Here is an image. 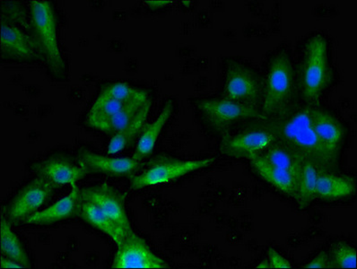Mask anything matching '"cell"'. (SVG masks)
Listing matches in <instances>:
<instances>
[{"instance_id": "cell-6", "label": "cell", "mask_w": 357, "mask_h": 269, "mask_svg": "<svg viewBox=\"0 0 357 269\" xmlns=\"http://www.w3.org/2000/svg\"><path fill=\"white\" fill-rule=\"evenodd\" d=\"M263 93L264 84L255 70L242 62L228 59L223 98L259 109L262 105Z\"/></svg>"}, {"instance_id": "cell-30", "label": "cell", "mask_w": 357, "mask_h": 269, "mask_svg": "<svg viewBox=\"0 0 357 269\" xmlns=\"http://www.w3.org/2000/svg\"><path fill=\"white\" fill-rule=\"evenodd\" d=\"M267 259L271 268L286 269L293 268L291 263L273 248L268 249Z\"/></svg>"}, {"instance_id": "cell-24", "label": "cell", "mask_w": 357, "mask_h": 269, "mask_svg": "<svg viewBox=\"0 0 357 269\" xmlns=\"http://www.w3.org/2000/svg\"><path fill=\"white\" fill-rule=\"evenodd\" d=\"M149 99V92L145 90V92L141 93L139 96L125 103L120 112L114 115V117L112 118L107 123L103 125L99 130L109 136L114 137L133 120L135 116Z\"/></svg>"}, {"instance_id": "cell-16", "label": "cell", "mask_w": 357, "mask_h": 269, "mask_svg": "<svg viewBox=\"0 0 357 269\" xmlns=\"http://www.w3.org/2000/svg\"><path fill=\"white\" fill-rule=\"evenodd\" d=\"M80 203V189L77 183L71 185V192L45 210L34 213L24 220V224L48 225L67 220L77 215Z\"/></svg>"}, {"instance_id": "cell-12", "label": "cell", "mask_w": 357, "mask_h": 269, "mask_svg": "<svg viewBox=\"0 0 357 269\" xmlns=\"http://www.w3.org/2000/svg\"><path fill=\"white\" fill-rule=\"evenodd\" d=\"M1 58L20 63L40 62L38 48L31 34L23 28L1 21L0 26Z\"/></svg>"}, {"instance_id": "cell-15", "label": "cell", "mask_w": 357, "mask_h": 269, "mask_svg": "<svg viewBox=\"0 0 357 269\" xmlns=\"http://www.w3.org/2000/svg\"><path fill=\"white\" fill-rule=\"evenodd\" d=\"M312 125L321 145L338 159L346 141L347 130L342 122L319 106H312Z\"/></svg>"}, {"instance_id": "cell-9", "label": "cell", "mask_w": 357, "mask_h": 269, "mask_svg": "<svg viewBox=\"0 0 357 269\" xmlns=\"http://www.w3.org/2000/svg\"><path fill=\"white\" fill-rule=\"evenodd\" d=\"M112 268H169L168 263L155 254L142 238L130 231L117 246Z\"/></svg>"}, {"instance_id": "cell-3", "label": "cell", "mask_w": 357, "mask_h": 269, "mask_svg": "<svg viewBox=\"0 0 357 269\" xmlns=\"http://www.w3.org/2000/svg\"><path fill=\"white\" fill-rule=\"evenodd\" d=\"M298 86L292 58L286 49L275 53L269 61L263 93L261 118L280 117L294 106Z\"/></svg>"}, {"instance_id": "cell-18", "label": "cell", "mask_w": 357, "mask_h": 269, "mask_svg": "<svg viewBox=\"0 0 357 269\" xmlns=\"http://www.w3.org/2000/svg\"><path fill=\"white\" fill-rule=\"evenodd\" d=\"M250 164L257 174L282 193L286 194L294 200L298 195V185L292 175L263 158L261 155L250 160Z\"/></svg>"}, {"instance_id": "cell-29", "label": "cell", "mask_w": 357, "mask_h": 269, "mask_svg": "<svg viewBox=\"0 0 357 269\" xmlns=\"http://www.w3.org/2000/svg\"><path fill=\"white\" fill-rule=\"evenodd\" d=\"M145 90L134 89L130 84L123 82L112 83L102 90L101 95L121 102H127L139 96Z\"/></svg>"}, {"instance_id": "cell-25", "label": "cell", "mask_w": 357, "mask_h": 269, "mask_svg": "<svg viewBox=\"0 0 357 269\" xmlns=\"http://www.w3.org/2000/svg\"><path fill=\"white\" fill-rule=\"evenodd\" d=\"M125 103L126 102L116 101V100L109 98V97L100 93L87 116V122H89V126L99 130L103 125L107 123L112 118L114 117V115L120 112Z\"/></svg>"}, {"instance_id": "cell-21", "label": "cell", "mask_w": 357, "mask_h": 269, "mask_svg": "<svg viewBox=\"0 0 357 269\" xmlns=\"http://www.w3.org/2000/svg\"><path fill=\"white\" fill-rule=\"evenodd\" d=\"M263 158L275 165V167L283 169L294 178L299 187L301 174H302L303 164L305 159L296 154L293 150L288 148L280 142H275L269 146L261 155Z\"/></svg>"}, {"instance_id": "cell-26", "label": "cell", "mask_w": 357, "mask_h": 269, "mask_svg": "<svg viewBox=\"0 0 357 269\" xmlns=\"http://www.w3.org/2000/svg\"><path fill=\"white\" fill-rule=\"evenodd\" d=\"M321 171L317 165L308 160L303 161L302 174H301L298 187V195L296 202L301 209L309 208L314 200L316 183L319 171Z\"/></svg>"}, {"instance_id": "cell-5", "label": "cell", "mask_w": 357, "mask_h": 269, "mask_svg": "<svg viewBox=\"0 0 357 269\" xmlns=\"http://www.w3.org/2000/svg\"><path fill=\"white\" fill-rule=\"evenodd\" d=\"M215 162L214 157L184 161L170 156H155L151 160L143 162L139 173L130 178V187L131 190H139L167 184L184 175L211 167Z\"/></svg>"}, {"instance_id": "cell-7", "label": "cell", "mask_w": 357, "mask_h": 269, "mask_svg": "<svg viewBox=\"0 0 357 269\" xmlns=\"http://www.w3.org/2000/svg\"><path fill=\"white\" fill-rule=\"evenodd\" d=\"M203 118L215 132H227L237 122L261 118L258 108L240 105L231 100L204 99L197 102Z\"/></svg>"}, {"instance_id": "cell-27", "label": "cell", "mask_w": 357, "mask_h": 269, "mask_svg": "<svg viewBox=\"0 0 357 269\" xmlns=\"http://www.w3.org/2000/svg\"><path fill=\"white\" fill-rule=\"evenodd\" d=\"M328 256V268H357L356 249L349 244L342 242L335 243Z\"/></svg>"}, {"instance_id": "cell-17", "label": "cell", "mask_w": 357, "mask_h": 269, "mask_svg": "<svg viewBox=\"0 0 357 269\" xmlns=\"http://www.w3.org/2000/svg\"><path fill=\"white\" fill-rule=\"evenodd\" d=\"M355 178L349 175L336 174L331 171H319L316 183L314 199L334 201L347 198L356 193Z\"/></svg>"}, {"instance_id": "cell-2", "label": "cell", "mask_w": 357, "mask_h": 269, "mask_svg": "<svg viewBox=\"0 0 357 269\" xmlns=\"http://www.w3.org/2000/svg\"><path fill=\"white\" fill-rule=\"evenodd\" d=\"M333 79L328 43L324 36L316 33L303 47L297 86L305 105L319 106L322 95Z\"/></svg>"}, {"instance_id": "cell-1", "label": "cell", "mask_w": 357, "mask_h": 269, "mask_svg": "<svg viewBox=\"0 0 357 269\" xmlns=\"http://www.w3.org/2000/svg\"><path fill=\"white\" fill-rule=\"evenodd\" d=\"M312 106H293L280 117L268 123L274 131L277 141L283 144L305 160L312 162L321 171H331L336 167L337 158L319 141L313 130Z\"/></svg>"}, {"instance_id": "cell-10", "label": "cell", "mask_w": 357, "mask_h": 269, "mask_svg": "<svg viewBox=\"0 0 357 269\" xmlns=\"http://www.w3.org/2000/svg\"><path fill=\"white\" fill-rule=\"evenodd\" d=\"M55 187L39 177L34 178L14 196L7 206V219L11 224L22 223L45 204Z\"/></svg>"}, {"instance_id": "cell-20", "label": "cell", "mask_w": 357, "mask_h": 269, "mask_svg": "<svg viewBox=\"0 0 357 269\" xmlns=\"http://www.w3.org/2000/svg\"><path fill=\"white\" fill-rule=\"evenodd\" d=\"M172 112H174V102L169 100L166 102L165 107L162 108L158 118L153 123L146 125L144 128L137 144L136 151L132 155L135 161L142 162L152 155L160 133L165 126L169 118L171 117Z\"/></svg>"}, {"instance_id": "cell-34", "label": "cell", "mask_w": 357, "mask_h": 269, "mask_svg": "<svg viewBox=\"0 0 357 269\" xmlns=\"http://www.w3.org/2000/svg\"><path fill=\"white\" fill-rule=\"evenodd\" d=\"M256 268H271V266H269L268 259L266 258L263 259V261L261 263H259L258 266H257Z\"/></svg>"}, {"instance_id": "cell-13", "label": "cell", "mask_w": 357, "mask_h": 269, "mask_svg": "<svg viewBox=\"0 0 357 269\" xmlns=\"http://www.w3.org/2000/svg\"><path fill=\"white\" fill-rule=\"evenodd\" d=\"M31 171L36 177L52 184L55 189L72 185L83 180L86 171L78 161L65 155L52 156L31 165Z\"/></svg>"}, {"instance_id": "cell-31", "label": "cell", "mask_w": 357, "mask_h": 269, "mask_svg": "<svg viewBox=\"0 0 357 269\" xmlns=\"http://www.w3.org/2000/svg\"><path fill=\"white\" fill-rule=\"evenodd\" d=\"M328 253L321 252L311 261L303 266V268H328Z\"/></svg>"}, {"instance_id": "cell-8", "label": "cell", "mask_w": 357, "mask_h": 269, "mask_svg": "<svg viewBox=\"0 0 357 269\" xmlns=\"http://www.w3.org/2000/svg\"><path fill=\"white\" fill-rule=\"evenodd\" d=\"M275 142H277V137L267 123L243 130L234 136L225 137L220 152L228 157L252 160L261 155Z\"/></svg>"}, {"instance_id": "cell-22", "label": "cell", "mask_w": 357, "mask_h": 269, "mask_svg": "<svg viewBox=\"0 0 357 269\" xmlns=\"http://www.w3.org/2000/svg\"><path fill=\"white\" fill-rule=\"evenodd\" d=\"M151 100L149 99L142 106L132 121L127 125L120 132L112 137L109 141L107 153L108 155H116L123 151L136 139L140 133H142L146 126V121L151 109Z\"/></svg>"}, {"instance_id": "cell-4", "label": "cell", "mask_w": 357, "mask_h": 269, "mask_svg": "<svg viewBox=\"0 0 357 269\" xmlns=\"http://www.w3.org/2000/svg\"><path fill=\"white\" fill-rule=\"evenodd\" d=\"M30 34L36 43L43 64L56 79H64L67 73L59 47L57 17L51 1L33 0L29 3Z\"/></svg>"}, {"instance_id": "cell-11", "label": "cell", "mask_w": 357, "mask_h": 269, "mask_svg": "<svg viewBox=\"0 0 357 269\" xmlns=\"http://www.w3.org/2000/svg\"><path fill=\"white\" fill-rule=\"evenodd\" d=\"M80 199L93 203L127 233L133 231L125 208L127 197L114 187L103 183L84 187L80 190Z\"/></svg>"}, {"instance_id": "cell-28", "label": "cell", "mask_w": 357, "mask_h": 269, "mask_svg": "<svg viewBox=\"0 0 357 269\" xmlns=\"http://www.w3.org/2000/svg\"><path fill=\"white\" fill-rule=\"evenodd\" d=\"M1 12V21L21 26L30 33V15L20 2L2 1Z\"/></svg>"}, {"instance_id": "cell-23", "label": "cell", "mask_w": 357, "mask_h": 269, "mask_svg": "<svg viewBox=\"0 0 357 269\" xmlns=\"http://www.w3.org/2000/svg\"><path fill=\"white\" fill-rule=\"evenodd\" d=\"M0 249L6 258L20 263L26 268H31V261L26 249L15 231L12 230L11 223L7 217H1L0 223Z\"/></svg>"}, {"instance_id": "cell-19", "label": "cell", "mask_w": 357, "mask_h": 269, "mask_svg": "<svg viewBox=\"0 0 357 269\" xmlns=\"http://www.w3.org/2000/svg\"><path fill=\"white\" fill-rule=\"evenodd\" d=\"M77 217H79L86 223L89 224L91 226L102 231L106 236L111 237L116 246L121 245L127 234L130 233H127L121 225L115 223L107 215L103 214L93 203L84 201L81 199Z\"/></svg>"}, {"instance_id": "cell-14", "label": "cell", "mask_w": 357, "mask_h": 269, "mask_svg": "<svg viewBox=\"0 0 357 269\" xmlns=\"http://www.w3.org/2000/svg\"><path fill=\"white\" fill-rule=\"evenodd\" d=\"M77 161L87 174H103L112 178H130L139 173L143 165V162L135 161L132 157H108L86 149L78 151Z\"/></svg>"}, {"instance_id": "cell-32", "label": "cell", "mask_w": 357, "mask_h": 269, "mask_svg": "<svg viewBox=\"0 0 357 269\" xmlns=\"http://www.w3.org/2000/svg\"><path fill=\"white\" fill-rule=\"evenodd\" d=\"M0 268L2 269L7 268H26L24 266L20 264L17 261H13V259L6 258V256H1V261H0Z\"/></svg>"}, {"instance_id": "cell-33", "label": "cell", "mask_w": 357, "mask_h": 269, "mask_svg": "<svg viewBox=\"0 0 357 269\" xmlns=\"http://www.w3.org/2000/svg\"><path fill=\"white\" fill-rule=\"evenodd\" d=\"M172 1H145L144 4L146 5V7L158 9L167 7V6L172 4Z\"/></svg>"}]
</instances>
